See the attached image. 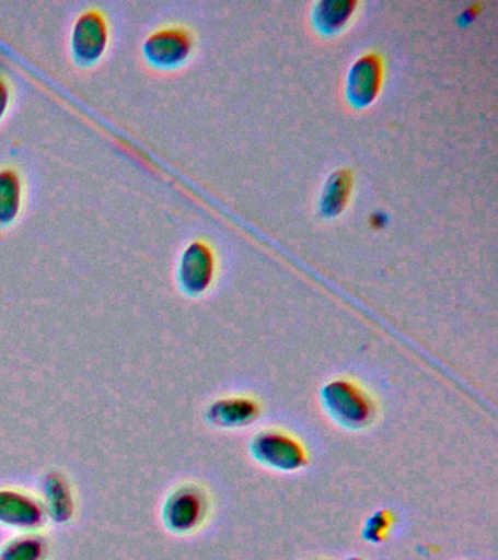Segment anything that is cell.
Segmentation results:
<instances>
[{"label":"cell","instance_id":"4","mask_svg":"<svg viewBox=\"0 0 498 560\" xmlns=\"http://www.w3.org/2000/svg\"><path fill=\"white\" fill-rule=\"evenodd\" d=\"M194 46V35L186 26L167 25L148 35L142 52L152 68L172 70L189 59Z\"/></svg>","mask_w":498,"mask_h":560},{"label":"cell","instance_id":"7","mask_svg":"<svg viewBox=\"0 0 498 560\" xmlns=\"http://www.w3.org/2000/svg\"><path fill=\"white\" fill-rule=\"evenodd\" d=\"M45 505L32 494L16 489L0 490V524L19 529L42 528L46 523Z\"/></svg>","mask_w":498,"mask_h":560},{"label":"cell","instance_id":"1","mask_svg":"<svg viewBox=\"0 0 498 560\" xmlns=\"http://www.w3.org/2000/svg\"><path fill=\"white\" fill-rule=\"evenodd\" d=\"M321 402L325 413L339 427L361 431L373 422L375 407L369 394L352 381L338 378L323 385Z\"/></svg>","mask_w":498,"mask_h":560},{"label":"cell","instance_id":"3","mask_svg":"<svg viewBox=\"0 0 498 560\" xmlns=\"http://www.w3.org/2000/svg\"><path fill=\"white\" fill-rule=\"evenodd\" d=\"M111 30L106 15L91 8L80 13L71 33V55L80 68H91L103 59L108 47Z\"/></svg>","mask_w":498,"mask_h":560},{"label":"cell","instance_id":"2","mask_svg":"<svg viewBox=\"0 0 498 560\" xmlns=\"http://www.w3.org/2000/svg\"><path fill=\"white\" fill-rule=\"evenodd\" d=\"M251 454L270 470L294 472L309 464L308 451L290 433L266 429L253 436Z\"/></svg>","mask_w":498,"mask_h":560},{"label":"cell","instance_id":"14","mask_svg":"<svg viewBox=\"0 0 498 560\" xmlns=\"http://www.w3.org/2000/svg\"><path fill=\"white\" fill-rule=\"evenodd\" d=\"M356 2H345V0H331V2L319 3L316 11L317 25L325 31H336L343 28L349 21L356 9Z\"/></svg>","mask_w":498,"mask_h":560},{"label":"cell","instance_id":"9","mask_svg":"<svg viewBox=\"0 0 498 560\" xmlns=\"http://www.w3.org/2000/svg\"><path fill=\"white\" fill-rule=\"evenodd\" d=\"M260 407L246 396L222 397L208 406L207 420L221 429L251 427L259 418Z\"/></svg>","mask_w":498,"mask_h":560},{"label":"cell","instance_id":"10","mask_svg":"<svg viewBox=\"0 0 498 560\" xmlns=\"http://www.w3.org/2000/svg\"><path fill=\"white\" fill-rule=\"evenodd\" d=\"M24 203V184L15 166L0 168V228L11 226L19 219Z\"/></svg>","mask_w":498,"mask_h":560},{"label":"cell","instance_id":"13","mask_svg":"<svg viewBox=\"0 0 498 560\" xmlns=\"http://www.w3.org/2000/svg\"><path fill=\"white\" fill-rule=\"evenodd\" d=\"M46 541L40 536H20L0 550V560H45Z\"/></svg>","mask_w":498,"mask_h":560},{"label":"cell","instance_id":"17","mask_svg":"<svg viewBox=\"0 0 498 560\" xmlns=\"http://www.w3.org/2000/svg\"><path fill=\"white\" fill-rule=\"evenodd\" d=\"M344 560H364V559L358 558V556H351V558H347Z\"/></svg>","mask_w":498,"mask_h":560},{"label":"cell","instance_id":"11","mask_svg":"<svg viewBox=\"0 0 498 560\" xmlns=\"http://www.w3.org/2000/svg\"><path fill=\"white\" fill-rule=\"evenodd\" d=\"M43 489H45L46 514L55 523H68L72 518L76 506H73V497L67 479L59 472H50L46 477Z\"/></svg>","mask_w":498,"mask_h":560},{"label":"cell","instance_id":"15","mask_svg":"<svg viewBox=\"0 0 498 560\" xmlns=\"http://www.w3.org/2000/svg\"><path fill=\"white\" fill-rule=\"evenodd\" d=\"M392 527L391 512L380 510L375 511L367 518L362 527V538L370 542H380L386 538L389 529Z\"/></svg>","mask_w":498,"mask_h":560},{"label":"cell","instance_id":"16","mask_svg":"<svg viewBox=\"0 0 498 560\" xmlns=\"http://www.w3.org/2000/svg\"><path fill=\"white\" fill-rule=\"evenodd\" d=\"M11 86L10 82L7 81L5 78L0 74V122H2L3 117L7 116L8 108H10L11 104Z\"/></svg>","mask_w":498,"mask_h":560},{"label":"cell","instance_id":"12","mask_svg":"<svg viewBox=\"0 0 498 560\" xmlns=\"http://www.w3.org/2000/svg\"><path fill=\"white\" fill-rule=\"evenodd\" d=\"M352 190V175L347 170L336 171L326 184L323 195V210L329 214L343 212Z\"/></svg>","mask_w":498,"mask_h":560},{"label":"cell","instance_id":"5","mask_svg":"<svg viewBox=\"0 0 498 560\" xmlns=\"http://www.w3.org/2000/svg\"><path fill=\"white\" fill-rule=\"evenodd\" d=\"M208 514V498L196 485H183L165 499L163 520L170 532L186 534L202 525Z\"/></svg>","mask_w":498,"mask_h":560},{"label":"cell","instance_id":"6","mask_svg":"<svg viewBox=\"0 0 498 560\" xmlns=\"http://www.w3.org/2000/svg\"><path fill=\"white\" fill-rule=\"evenodd\" d=\"M216 254L202 240L192 241L183 249L178 261L177 279L182 291L189 296H200L211 288L216 278Z\"/></svg>","mask_w":498,"mask_h":560},{"label":"cell","instance_id":"8","mask_svg":"<svg viewBox=\"0 0 498 560\" xmlns=\"http://www.w3.org/2000/svg\"><path fill=\"white\" fill-rule=\"evenodd\" d=\"M383 82V60L375 52H367L352 66L348 79V94L358 107L369 105L379 95Z\"/></svg>","mask_w":498,"mask_h":560}]
</instances>
